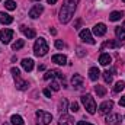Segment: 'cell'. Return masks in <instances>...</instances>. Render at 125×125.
I'll use <instances>...</instances> for the list:
<instances>
[{
	"instance_id": "cell-1",
	"label": "cell",
	"mask_w": 125,
	"mask_h": 125,
	"mask_svg": "<svg viewBox=\"0 0 125 125\" xmlns=\"http://www.w3.org/2000/svg\"><path fill=\"white\" fill-rule=\"evenodd\" d=\"M77 3H79V0H64L62 1V6L58 13V19L61 23H68L71 21V18L76 12Z\"/></svg>"
},
{
	"instance_id": "cell-2",
	"label": "cell",
	"mask_w": 125,
	"mask_h": 125,
	"mask_svg": "<svg viewBox=\"0 0 125 125\" xmlns=\"http://www.w3.org/2000/svg\"><path fill=\"white\" fill-rule=\"evenodd\" d=\"M48 44H47V41L44 39V38H38L36 41H35V45H33V52H35V55L36 57H44L47 52H48Z\"/></svg>"
},
{
	"instance_id": "cell-3",
	"label": "cell",
	"mask_w": 125,
	"mask_h": 125,
	"mask_svg": "<svg viewBox=\"0 0 125 125\" xmlns=\"http://www.w3.org/2000/svg\"><path fill=\"white\" fill-rule=\"evenodd\" d=\"M10 73H12V76H13V79H15L16 89H19V90H26L28 86H29V83L21 79V71H19V68H18V67H12V68H10Z\"/></svg>"
},
{
	"instance_id": "cell-4",
	"label": "cell",
	"mask_w": 125,
	"mask_h": 125,
	"mask_svg": "<svg viewBox=\"0 0 125 125\" xmlns=\"http://www.w3.org/2000/svg\"><path fill=\"white\" fill-rule=\"evenodd\" d=\"M82 103H83V106L86 108V111L89 114L93 115L94 112H96V102H94V97L92 94H89V93L83 94L82 96Z\"/></svg>"
},
{
	"instance_id": "cell-5",
	"label": "cell",
	"mask_w": 125,
	"mask_h": 125,
	"mask_svg": "<svg viewBox=\"0 0 125 125\" xmlns=\"http://www.w3.org/2000/svg\"><path fill=\"white\" fill-rule=\"evenodd\" d=\"M52 121V115L45 112V111H38L36 112V124L38 125H50Z\"/></svg>"
},
{
	"instance_id": "cell-6",
	"label": "cell",
	"mask_w": 125,
	"mask_h": 125,
	"mask_svg": "<svg viewBox=\"0 0 125 125\" xmlns=\"http://www.w3.org/2000/svg\"><path fill=\"white\" fill-rule=\"evenodd\" d=\"M44 79H45V80H54V79L62 80V79H64V74H62L60 70H48V71L44 74Z\"/></svg>"
},
{
	"instance_id": "cell-7",
	"label": "cell",
	"mask_w": 125,
	"mask_h": 125,
	"mask_svg": "<svg viewBox=\"0 0 125 125\" xmlns=\"http://www.w3.org/2000/svg\"><path fill=\"white\" fill-rule=\"evenodd\" d=\"M12 38H13V31H12V29L4 28V29L0 31V39H1L3 44H9V42L12 41Z\"/></svg>"
},
{
	"instance_id": "cell-8",
	"label": "cell",
	"mask_w": 125,
	"mask_h": 125,
	"mask_svg": "<svg viewBox=\"0 0 125 125\" xmlns=\"http://www.w3.org/2000/svg\"><path fill=\"white\" fill-rule=\"evenodd\" d=\"M80 39L83 41V42H86V44H90V45H93L94 41L93 36H92V32L89 31V29H83V31H80Z\"/></svg>"
},
{
	"instance_id": "cell-9",
	"label": "cell",
	"mask_w": 125,
	"mask_h": 125,
	"mask_svg": "<svg viewBox=\"0 0 125 125\" xmlns=\"http://www.w3.org/2000/svg\"><path fill=\"white\" fill-rule=\"evenodd\" d=\"M112 108H114V102H112V100H105V102L100 103V106H99V114H100V115H106V114L111 112Z\"/></svg>"
},
{
	"instance_id": "cell-10",
	"label": "cell",
	"mask_w": 125,
	"mask_h": 125,
	"mask_svg": "<svg viewBox=\"0 0 125 125\" xmlns=\"http://www.w3.org/2000/svg\"><path fill=\"white\" fill-rule=\"evenodd\" d=\"M121 119H122V116L119 114H109L108 118H106V124L108 125H119L121 124Z\"/></svg>"
},
{
	"instance_id": "cell-11",
	"label": "cell",
	"mask_w": 125,
	"mask_h": 125,
	"mask_svg": "<svg viewBox=\"0 0 125 125\" xmlns=\"http://www.w3.org/2000/svg\"><path fill=\"white\" fill-rule=\"evenodd\" d=\"M42 12H44V7L41 4H35L31 10H29V16H31L32 19H36V18H39L42 15Z\"/></svg>"
},
{
	"instance_id": "cell-12",
	"label": "cell",
	"mask_w": 125,
	"mask_h": 125,
	"mask_svg": "<svg viewBox=\"0 0 125 125\" xmlns=\"http://www.w3.org/2000/svg\"><path fill=\"white\" fill-rule=\"evenodd\" d=\"M93 33L96 36H103L106 33V25L105 23H96L93 28Z\"/></svg>"
},
{
	"instance_id": "cell-13",
	"label": "cell",
	"mask_w": 125,
	"mask_h": 125,
	"mask_svg": "<svg viewBox=\"0 0 125 125\" xmlns=\"http://www.w3.org/2000/svg\"><path fill=\"white\" fill-rule=\"evenodd\" d=\"M83 82H84V79H83V76H80V74H74V76H73V79H71V84H73L76 89L82 87Z\"/></svg>"
},
{
	"instance_id": "cell-14",
	"label": "cell",
	"mask_w": 125,
	"mask_h": 125,
	"mask_svg": "<svg viewBox=\"0 0 125 125\" xmlns=\"http://www.w3.org/2000/svg\"><path fill=\"white\" fill-rule=\"evenodd\" d=\"M58 125H74L73 122V118L67 114H61L60 116V121H58Z\"/></svg>"
},
{
	"instance_id": "cell-15",
	"label": "cell",
	"mask_w": 125,
	"mask_h": 125,
	"mask_svg": "<svg viewBox=\"0 0 125 125\" xmlns=\"http://www.w3.org/2000/svg\"><path fill=\"white\" fill-rule=\"evenodd\" d=\"M52 62H55V64H58V65H64L65 62H67V57L65 55H62V54H55V55H52Z\"/></svg>"
},
{
	"instance_id": "cell-16",
	"label": "cell",
	"mask_w": 125,
	"mask_h": 125,
	"mask_svg": "<svg viewBox=\"0 0 125 125\" xmlns=\"http://www.w3.org/2000/svg\"><path fill=\"white\" fill-rule=\"evenodd\" d=\"M13 22V18L10 16V15H7V13H4V12H0V23H3V25H10Z\"/></svg>"
},
{
	"instance_id": "cell-17",
	"label": "cell",
	"mask_w": 125,
	"mask_h": 125,
	"mask_svg": "<svg viewBox=\"0 0 125 125\" xmlns=\"http://www.w3.org/2000/svg\"><path fill=\"white\" fill-rule=\"evenodd\" d=\"M21 31L23 32V35H25L28 39H32V38H35V35H36L33 29L28 28V26H25V25H22V26H21Z\"/></svg>"
},
{
	"instance_id": "cell-18",
	"label": "cell",
	"mask_w": 125,
	"mask_h": 125,
	"mask_svg": "<svg viewBox=\"0 0 125 125\" xmlns=\"http://www.w3.org/2000/svg\"><path fill=\"white\" fill-rule=\"evenodd\" d=\"M21 64H22L25 71H32L33 70V60H31V58H23Z\"/></svg>"
},
{
	"instance_id": "cell-19",
	"label": "cell",
	"mask_w": 125,
	"mask_h": 125,
	"mask_svg": "<svg viewBox=\"0 0 125 125\" xmlns=\"http://www.w3.org/2000/svg\"><path fill=\"white\" fill-rule=\"evenodd\" d=\"M99 76H100V71H99L97 67H92V68L89 70V79H90L92 82H96V80L99 79Z\"/></svg>"
},
{
	"instance_id": "cell-20",
	"label": "cell",
	"mask_w": 125,
	"mask_h": 125,
	"mask_svg": "<svg viewBox=\"0 0 125 125\" xmlns=\"http://www.w3.org/2000/svg\"><path fill=\"white\" fill-rule=\"evenodd\" d=\"M119 47H121V42H119V41H106V42L102 45L100 50L103 51L105 48H119Z\"/></svg>"
},
{
	"instance_id": "cell-21",
	"label": "cell",
	"mask_w": 125,
	"mask_h": 125,
	"mask_svg": "<svg viewBox=\"0 0 125 125\" xmlns=\"http://www.w3.org/2000/svg\"><path fill=\"white\" fill-rule=\"evenodd\" d=\"M112 61V58H111V55L109 54H100V57H99V62H100V65H109Z\"/></svg>"
},
{
	"instance_id": "cell-22",
	"label": "cell",
	"mask_w": 125,
	"mask_h": 125,
	"mask_svg": "<svg viewBox=\"0 0 125 125\" xmlns=\"http://www.w3.org/2000/svg\"><path fill=\"white\" fill-rule=\"evenodd\" d=\"M115 35H116L118 41L122 42V41L125 39V29L124 28H121V26H116V28H115Z\"/></svg>"
},
{
	"instance_id": "cell-23",
	"label": "cell",
	"mask_w": 125,
	"mask_h": 125,
	"mask_svg": "<svg viewBox=\"0 0 125 125\" xmlns=\"http://www.w3.org/2000/svg\"><path fill=\"white\" fill-rule=\"evenodd\" d=\"M10 122H12V125H25V122H23V118H22L21 115H12Z\"/></svg>"
},
{
	"instance_id": "cell-24",
	"label": "cell",
	"mask_w": 125,
	"mask_h": 125,
	"mask_svg": "<svg viewBox=\"0 0 125 125\" xmlns=\"http://www.w3.org/2000/svg\"><path fill=\"white\" fill-rule=\"evenodd\" d=\"M122 16H124V13H122V12H112V13L109 15V19H111L112 22H116V21H119Z\"/></svg>"
},
{
	"instance_id": "cell-25",
	"label": "cell",
	"mask_w": 125,
	"mask_h": 125,
	"mask_svg": "<svg viewBox=\"0 0 125 125\" xmlns=\"http://www.w3.org/2000/svg\"><path fill=\"white\" fill-rule=\"evenodd\" d=\"M112 73H115V70H111V71H109V70H106V71L103 73V79H105V82H106V83H109V84L112 83Z\"/></svg>"
},
{
	"instance_id": "cell-26",
	"label": "cell",
	"mask_w": 125,
	"mask_h": 125,
	"mask_svg": "<svg viewBox=\"0 0 125 125\" xmlns=\"http://www.w3.org/2000/svg\"><path fill=\"white\" fill-rule=\"evenodd\" d=\"M125 89V82H118L116 84H115V87H114V93H119V92H122Z\"/></svg>"
},
{
	"instance_id": "cell-27",
	"label": "cell",
	"mask_w": 125,
	"mask_h": 125,
	"mask_svg": "<svg viewBox=\"0 0 125 125\" xmlns=\"http://www.w3.org/2000/svg\"><path fill=\"white\" fill-rule=\"evenodd\" d=\"M4 7H6L7 10H15V9H16V3H15L13 0H6V1H4Z\"/></svg>"
},
{
	"instance_id": "cell-28",
	"label": "cell",
	"mask_w": 125,
	"mask_h": 125,
	"mask_svg": "<svg viewBox=\"0 0 125 125\" xmlns=\"http://www.w3.org/2000/svg\"><path fill=\"white\" fill-rule=\"evenodd\" d=\"M58 111H60V114H65V112H67V100H65V99H62L61 102H60Z\"/></svg>"
},
{
	"instance_id": "cell-29",
	"label": "cell",
	"mask_w": 125,
	"mask_h": 125,
	"mask_svg": "<svg viewBox=\"0 0 125 125\" xmlns=\"http://www.w3.org/2000/svg\"><path fill=\"white\" fill-rule=\"evenodd\" d=\"M23 45H25V41H23V39H18V41H16V42L12 45V48H13L15 51H18V50H21Z\"/></svg>"
},
{
	"instance_id": "cell-30",
	"label": "cell",
	"mask_w": 125,
	"mask_h": 125,
	"mask_svg": "<svg viewBox=\"0 0 125 125\" xmlns=\"http://www.w3.org/2000/svg\"><path fill=\"white\" fill-rule=\"evenodd\" d=\"M94 92L97 93V96H100V97H102V96H105V94H106V89H105L103 86H99V84H97V86L94 87Z\"/></svg>"
},
{
	"instance_id": "cell-31",
	"label": "cell",
	"mask_w": 125,
	"mask_h": 125,
	"mask_svg": "<svg viewBox=\"0 0 125 125\" xmlns=\"http://www.w3.org/2000/svg\"><path fill=\"white\" fill-rule=\"evenodd\" d=\"M54 92H58L60 90V87H61V84H60V82H57V80H51V86H50Z\"/></svg>"
},
{
	"instance_id": "cell-32",
	"label": "cell",
	"mask_w": 125,
	"mask_h": 125,
	"mask_svg": "<svg viewBox=\"0 0 125 125\" xmlns=\"http://www.w3.org/2000/svg\"><path fill=\"white\" fill-rule=\"evenodd\" d=\"M70 111H71V112H77V111H79V103L73 102V103L70 105Z\"/></svg>"
},
{
	"instance_id": "cell-33",
	"label": "cell",
	"mask_w": 125,
	"mask_h": 125,
	"mask_svg": "<svg viewBox=\"0 0 125 125\" xmlns=\"http://www.w3.org/2000/svg\"><path fill=\"white\" fill-rule=\"evenodd\" d=\"M55 48L62 50V48H64V42H62V41H60V39H57V41H55Z\"/></svg>"
},
{
	"instance_id": "cell-34",
	"label": "cell",
	"mask_w": 125,
	"mask_h": 125,
	"mask_svg": "<svg viewBox=\"0 0 125 125\" xmlns=\"http://www.w3.org/2000/svg\"><path fill=\"white\" fill-rule=\"evenodd\" d=\"M42 93L45 94L47 97H51V90H50V89H44V92H42Z\"/></svg>"
},
{
	"instance_id": "cell-35",
	"label": "cell",
	"mask_w": 125,
	"mask_h": 125,
	"mask_svg": "<svg viewBox=\"0 0 125 125\" xmlns=\"http://www.w3.org/2000/svg\"><path fill=\"white\" fill-rule=\"evenodd\" d=\"M119 105H121V106H124V108H125V96H122V97L119 99Z\"/></svg>"
},
{
	"instance_id": "cell-36",
	"label": "cell",
	"mask_w": 125,
	"mask_h": 125,
	"mask_svg": "<svg viewBox=\"0 0 125 125\" xmlns=\"http://www.w3.org/2000/svg\"><path fill=\"white\" fill-rule=\"evenodd\" d=\"M77 125H93V124H89V122H86V121H79Z\"/></svg>"
},
{
	"instance_id": "cell-37",
	"label": "cell",
	"mask_w": 125,
	"mask_h": 125,
	"mask_svg": "<svg viewBox=\"0 0 125 125\" xmlns=\"http://www.w3.org/2000/svg\"><path fill=\"white\" fill-rule=\"evenodd\" d=\"M77 51H79L77 54H79L80 57H83V55H84V52H83V50H82V48H77Z\"/></svg>"
},
{
	"instance_id": "cell-38",
	"label": "cell",
	"mask_w": 125,
	"mask_h": 125,
	"mask_svg": "<svg viewBox=\"0 0 125 125\" xmlns=\"http://www.w3.org/2000/svg\"><path fill=\"white\" fill-rule=\"evenodd\" d=\"M47 1H48V4H55L58 0H47Z\"/></svg>"
},
{
	"instance_id": "cell-39",
	"label": "cell",
	"mask_w": 125,
	"mask_h": 125,
	"mask_svg": "<svg viewBox=\"0 0 125 125\" xmlns=\"http://www.w3.org/2000/svg\"><path fill=\"white\" fill-rule=\"evenodd\" d=\"M50 32H51V33H52V35H55V33H57V31H55V29H54V28H52V29H50Z\"/></svg>"
},
{
	"instance_id": "cell-40",
	"label": "cell",
	"mask_w": 125,
	"mask_h": 125,
	"mask_svg": "<svg viewBox=\"0 0 125 125\" xmlns=\"http://www.w3.org/2000/svg\"><path fill=\"white\" fill-rule=\"evenodd\" d=\"M35 1H41V0H35Z\"/></svg>"
},
{
	"instance_id": "cell-41",
	"label": "cell",
	"mask_w": 125,
	"mask_h": 125,
	"mask_svg": "<svg viewBox=\"0 0 125 125\" xmlns=\"http://www.w3.org/2000/svg\"><path fill=\"white\" fill-rule=\"evenodd\" d=\"M3 125H9V124H3Z\"/></svg>"
},
{
	"instance_id": "cell-42",
	"label": "cell",
	"mask_w": 125,
	"mask_h": 125,
	"mask_svg": "<svg viewBox=\"0 0 125 125\" xmlns=\"http://www.w3.org/2000/svg\"><path fill=\"white\" fill-rule=\"evenodd\" d=\"M124 28H125V22H124Z\"/></svg>"
},
{
	"instance_id": "cell-43",
	"label": "cell",
	"mask_w": 125,
	"mask_h": 125,
	"mask_svg": "<svg viewBox=\"0 0 125 125\" xmlns=\"http://www.w3.org/2000/svg\"><path fill=\"white\" fill-rule=\"evenodd\" d=\"M122 1H124V3H125V0H122Z\"/></svg>"
}]
</instances>
